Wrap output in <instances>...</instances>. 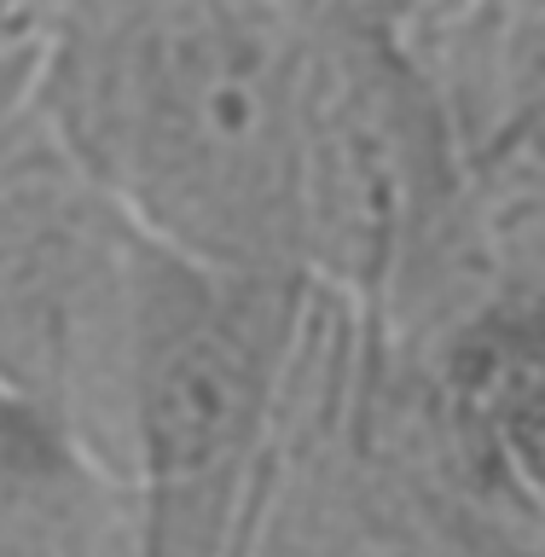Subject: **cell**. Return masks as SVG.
<instances>
[{
    "instance_id": "obj_1",
    "label": "cell",
    "mask_w": 545,
    "mask_h": 557,
    "mask_svg": "<svg viewBox=\"0 0 545 557\" xmlns=\"http://www.w3.org/2000/svg\"><path fill=\"white\" fill-rule=\"evenodd\" d=\"M313 29L320 0H64L35 111L157 244L302 273Z\"/></svg>"
},
{
    "instance_id": "obj_2",
    "label": "cell",
    "mask_w": 545,
    "mask_h": 557,
    "mask_svg": "<svg viewBox=\"0 0 545 557\" xmlns=\"http://www.w3.org/2000/svg\"><path fill=\"white\" fill-rule=\"evenodd\" d=\"M320 285L151 238L128 389L134 557H244Z\"/></svg>"
},
{
    "instance_id": "obj_3",
    "label": "cell",
    "mask_w": 545,
    "mask_h": 557,
    "mask_svg": "<svg viewBox=\"0 0 545 557\" xmlns=\"http://www.w3.org/2000/svg\"><path fill=\"white\" fill-rule=\"evenodd\" d=\"M244 557H545V522L465 476L418 372L320 285Z\"/></svg>"
},
{
    "instance_id": "obj_4",
    "label": "cell",
    "mask_w": 545,
    "mask_h": 557,
    "mask_svg": "<svg viewBox=\"0 0 545 557\" xmlns=\"http://www.w3.org/2000/svg\"><path fill=\"white\" fill-rule=\"evenodd\" d=\"M465 157L407 35L372 0H320L302 104V273L366 320L442 233Z\"/></svg>"
},
{
    "instance_id": "obj_5",
    "label": "cell",
    "mask_w": 545,
    "mask_h": 557,
    "mask_svg": "<svg viewBox=\"0 0 545 557\" xmlns=\"http://www.w3.org/2000/svg\"><path fill=\"white\" fill-rule=\"evenodd\" d=\"M151 233L52 146L0 163V395L128 482V389Z\"/></svg>"
},
{
    "instance_id": "obj_6",
    "label": "cell",
    "mask_w": 545,
    "mask_h": 557,
    "mask_svg": "<svg viewBox=\"0 0 545 557\" xmlns=\"http://www.w3.org/2000/svg\"><path fill=\"white\" fill-rule=\"evenodd\" d=\"M0 557H134L128 482L12 395H0Z\"/></svg>"
}]
</instances>
